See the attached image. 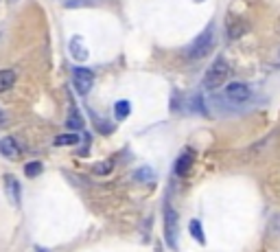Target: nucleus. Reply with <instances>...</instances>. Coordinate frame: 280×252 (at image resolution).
Returning a JSON list of instances; mask_svg holds the SVG:
<instances>
[{"label": "nucleus", "instance_id": "dca6fc26", "mask_svg": "<svg viewBox=\"0 0 280 252\" xmlns=\"http://www.w3.org/2000/svg\"><path fill=\"white\" fill-rule=\"evenodd\" d=\"M112 169H114V162L112 160H105V162H99V165H94V173L105 175V173H110Z\"/></svg>", "mask_w": 280, "mask_h": 252}, {"label": "nucleus", "instance_id": "7ed1b4c3", "mask_svg": "<svg viewBox=\"0 0 280 252\" xmlns=\"http://www.w3.org/2000/svg\"><path fill=\"white\" fill-rule=\"evenodd\" d=\"M73 84H75V90L79 94H88L92 90V84H94V73L90 68H84V66H77L73 71Z\"/></svg>", "mask_w": 280, "mask_h": 252}, {"label": "nucleus", "instance_id": "f257e3e1", "mask_svg": "<svg viewBox=\"0 0 280 252\" xmlns=\"http://www.w3.org/2000/svg\"><path fill=\"white\" fill-rule=\"evenodd\" d=\"M228 75H230L228 61L224 57H217L213 61V66L206 71V75H203V86H206L208 90H215V88H219L221 84H226Z\"/></svg>", "mask_w": 280, "mask_h": 252}, {"label": "nucleus", "instance_id": "f8f14e48", "mask_svg": "<svg viewBox=\"0 0 280 252\" xmlns=\"http://www.w3.org/2000/svg\"><path fill=\"white\" fill-rule=\"evenodd\" d=\"M68 128L70 130H84V118H81V112L77 110V108H73V110H70V114H68Z\"/></svg>", "mask_w": 280, "mask_h": 252}, {"label": "nucleus", "instance_id": "ddd939ff", "mask_svg": "<svg viewBox=\"0 0 280 252\" xmlns=\"http://www.w3.org/2000/svg\"><path fill=\"white\" fill-rule=\"evenodd\" d=\"M129 112H131V105H129V101H125V99H120L116 101V105H114V114H116L118 121H123V118L129 116Z\"/></svg>", "mask_w": 280, "mask_h": 252}, {"label": "nucleus", "instance_id": "4468645a", "mask_svg": "<svg viewBox=\"0 0 280 252\" xmlns=\"http://www.w3.org/2000/svg\"><path fill=\"white\" fill-rule=\"evenodd\" d=\"M188 230H190V235H193L199 243H206V235H203V230H201V222L199 219H193L188 226Z\"/></svg>", "mask_w": 280, "mask_h": 252}, {"label": "nucleus", "instance_id": "f03ea898", "mask_svg": "<svg viewBox=\"0 0 280 252\" xmlns=\"http://www.w3.org/2000/svg\"><path fill=\"white\" fill-rule=\"evenodd\" d=\"M213 40H215V31H213V27H208L206 31H201V35L188 46V50H186L188 57H193V59L206 57L210 53V46H213Z\"/></svg>", "mask_w": 280, "mask_h": 252}, {"label": "nucleus", "instance_id": "9b49d317", "mask_svg": "<svg viewBox=\"0 0 280 252\" xmlns=\"http://www.w3.org/2000/svg\"><path fill=\"white\" fill-rule=\"evenodd\" d=\"M190 165H193V156H190V154H182V158L175 162V173L177 175H186Z\"/></svg>", "mask_w": 280, "mask_h": 252}, {"label": "nucleus", "instance_id": "9d476101", "mask_svg": "<svg viewBox=\"0 0 280 252\" xmlns=\"http://www.w3.org/2000/svg\"><path fill=\"white\" fill-rule=\"evenodd\" d=\"M81 141L79 134H75V132H70V134H59L55 138V145L57 147H68V145H77Z\"/></svg>", "mask_w": 280, "mask_h": 252}, {"label": "nucleus", "instance_id": "1a4fd4ad", "mask_svg": "<svg viewBox=\"0 0 280 252\" xmlns=\"http://www.w3.org/2000/svg\"><path fill=\"white\" fill-rule=\"evenodd\" d=\"M14 84H16V71H9V68L0 71V92H7L9 88H14Z\"/></svg>", "mask_w": 280, "mask_h": 252}, {"label": "nucleus", "instance_id": "0eeeda50", "mask_svg": "<svg viewBox=\"0 0 280 252\" xmlns=\"http://www.w3.org/2000/svg\"><path fill=\"white\" fill-rule=\"evenodd\" d=\"M70 55H73V59H77V61H86L88 59V48L84 46V40L77 37V35L70 40Z\"/></svg>", "mask_w": 280, "mask_h": 252}, {"label": "nucleus", "instance_id": "423d86ee", "mask_svg": "<svg viewBox=\"0 0 280 252\" xmlns=\"http://www.w3.org/2000/svg\"><path fill=\"white\" fill-rule=\"evenodd\" d=\"M0 154L7 156V158H18L20 156V145H18L14 136H5L0 141Z\"/></svg>", "mask_w": 280, "mask_h": 252}, {"label": "nucleus", "instance_id": "2eb2a0df", "mask_svg": "<svg viewBox=\"0 0 280 252\" xmlns=\"http://www.w3.org/2000/svg\"><path fill=\"white\" fill-rule=\"evenodd\" d=\"M42 162H27V165H24V173H27L29 175V178H35V175H40L42 173Z\"/></svg>", "mask_w": 280, "mask_h": 252}, {"label": "nucleus", "instance_id": "6e6552de", "mask_svg": "<svg viewBox=\"0 0 280 252\" xmlns=\"http://www.w3.org/2000/svg\"><path fill=\"white\" fill-rule=\"evenodd\" d=\"M7 193L11 195V202H14L16 206H20V182H18L14 175H7Z\"/></svg>", "mask_w": 280, "mask_h": 252}, {"label": "nucleus", "instance_id": "20e7f679", "mask_svg": "<svg viewBox=\"0 0 280 252\" xmlns=\"http://www.w3.org/2000/svg\"><path fill=\"white\" fill-rule=\"evenodd\" d=\"M164 237H167L169 248H175V241H177V213L171 209V206L164 209Z\"/></svg>", "mask_w": 280, "mask_h": 252}, {"label": "nucleus", "instance_id": "f3484780", "mask_svg": "<svg viewBox=\"0 0 280 252\" xmlns=\"http://www.w3.org/2000/svg\"><path fill=\"white\" fill-rule=\"evenodd\" d=\"M90 5H92V0H66V3H63V7L75 9V7H90Z\"/></svg>", "mask_w": 280, "mask_h": 252}, {"label": "nucleus", "instance_id": "39448f33", "mask_svg": "<svg viewBox=\"0 0 280 252\" xmlns=\"http://www.w3.org/2000/svg\"><path fill=\"white\" fill-rule=\"evenodd\" d=\"M226 97L230 101H237V103H243L252 97V90L250 86L243 84V81H232V84L226 86Z\"/></svg>", "mask_w": 280, "mask_h": 252}]
</instances>
